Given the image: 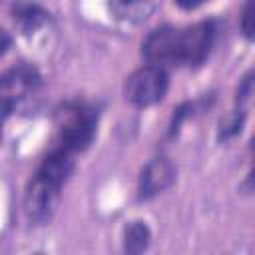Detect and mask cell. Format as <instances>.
Here are the masks:
<instances>
[{
	"label": "cell",
	"instance_id": "1",
	"mask_svg": "<svg viewBox=\"0 0 255 255\" xmlns=\"http://www.w3.org/2000/svg\"><path fill=\"white\" fill-rule=\"evenodd\" d=\"M215 24L211 20L173 28H155L143 42L141 54L153 66H197L211 52L215 40Z\"/></svg>",
	"mask_w": 255,
	"mask_h": 255
},
{
	"label": "cell",
	"instance_id": "2",
	"mask_svg": "<svg viewBox=\"0 0 255 255\" xmlns=\"http://www.w3.org/2000/svg\"><path fill=\"white\" fill-rule=\"evenodd\" d=\"M54 126L58 147L78 153L92 143L98 126V114L94 108L86 104H64L56 110Z\"/></svg>",
	"mask_w": 255,
	"mask_h": 255
},
{
	"label": "cell",
	"instance_id": "3",
	"mask_svg": "<svg viewBox=\"0 0 255 255\" xmlns=\"http://www.w3.org/2000/svg\"><path fill=\"white\" fill-rule=\"evenodd\" d=\"M167 72L161 66H143L135 70L126 82V98L137 108H147L165 98L167 92Z\"/></svg>",
	"mask_w": 255,
	"mask_h": 255
},
{
	"label": "cell",
	"instance_id": "4",
	"mask_svg": "<svg viewBox=\"0 0 255 255\" xmlns=\"http://www.w3.org/2000/svg\"><path fill=\"white\" fill-rule=\"evenodd\" d=\"M60 189H62L60 183L40 173H34L24 193V211L28 219L36 223L50 221L60 201Z\"/></svg>",
	"mask_w": 255,
	"mask_h": 255
},
{
	"label": "cell",
	"instance_id": "5",
	"mask_svg": "<svg viewBox=\"0 0 255 255\" xmlns=\"http://www.w3.org/2000/svg\"><path fill=\"white\" fill-rule=\"evenodd\" d=\"M175 179V167L169 159L165 157H155L151 159L139 175V185H137V195L139 199H151L157 193L165 191Z\"/></svg>",
	"mask_w": 255,
	"mask_h": 255
},
{
	"label": "cell",
	"instance_id": "6",
	"mask_svg": "<svg viewBox=\"0 0 255 255\" xmlns=\"http://www.w3.org/2000/svg\"><path fill=\"white\" fill-rule=\"evenodd\" d=\"M151 10H153L151 0H110L112 16L128 24H139L147 20Z\"/></svg>",
	"mask_w": 255,
	"mask_h": 255
},
{
	"label": "cell",
	"instance_id": "7",
	"mask_svg": "<svg viewBox=\"0 0 255 255\" xmlns=\"http://www.w3.org/2000/svg\"><path fill=\"white\" fill-rule=\"evenodd\" d=\"M12 16L18 22L22 34H34L38 28H42L48 22L46 10H42L34 2H26V0H20L12 6Z\"/></svg>",
	"mask_w": 255,
	"mask_h": 255
},
{
	"label": "cell",
	"instance_id": "8",
	"mask_svg": "<svg viewBox=\"0 0 255 255\" xmlns=\"http://www.w3.org/2000/svg\"><path fill=\"white\" fill-rule=\"evenodd\" d=\"M38 82H40V76L32 66H18L0 76V90L34 88Z\"/></svg>",
	"mask_w": 255,
	"mask_h": 255
},
{
	"label": "cell",
	"instance_id": "9",
	"mask_svg": "<svg viewBox=\"0 0 255 255\" xmlns=\"http://www.w3.org/2000/svg\"><path fill=\"white\" fill-rule=\"evenodd\" d=\"M149 239H151V233H149V227L143 223V221H133L126 227L124 231V249L131 255L135 253H141L147 249L149 245Z\"/></svg>",
	"mask_w": 255,
	"mask_h": 255
},
{
	"label": "cell",
	"instance_id": "10",
	"mask_svg": "<svg viewBox=\"0 0 255 255\" xmlns=\"http://www.w3.org/2000/svg\"><path fill=\"white\" fill-rule=\"evenodd\" d=\"M243 122H245V112H243V110H235V112L227 114V116L219 122L217 137H219L221 141H225V139L237 135V133L241 131V128H243Z\"/></svg>",
	"mask_w": 255,
	"mask_h": 255
},
{
	"label": "cell",
	"instance_id": "11",
	"mask_svg": "<svg viewBox=\"0 0 255 255\" xmlns=\"http://www.w3.org/2000/svg\"><path fill=\"white\" fill-rule=\"evenodd\" d=\"M241 30H243L247 40L253 38V32H255V6H253V0L245 2L243 14H241Z\"/></svg>",
	"mask_w": 255,
	"mask_h": 255
},
{
	"label": "cell",
	"instance_id": "12",
	"mask_svg": "<svg viewBox=\"0 0 255 255\" xmlns=\"http://www.w3.org/2000/svg\"><path fill=\"white\" fill-rule=\"evenodd\" d=\"M189 112H191V104H183V106H179V108L175 110V114H173V118H171V124H169V135H171V137L177 135V131H179V128H181V122L187 118Z\"/></svg>",
	"mask_w": 255,
	"mask_h": 255
},
{
	"label": "cell",
	"instance_id": "13",
	"mask_svg": "<svg viewBox=\"0 0 255 255\" xmlns=\"http://www.w3.org/2000/svg\"><path fill=\"white\" fill-rule=\"evenodd\" d=\"M14 106H16L14 96H0V139H2V126L14 112Z\"/></svg>",
	"mask_w": 255,
	"mask_h": 255
},
{
	"label": "cell",
	"instance_id": "14",
	"mask_svg": "<svg viewBox=\"0 0 255 255\" xmlns=\"http://www.w3.org/2000/svg\"><path fill=\"white\" fill-rule=\"evenodd\" d=\"M253 74L249 72L243 80H241V84H239V88H237V96H235V102L237 104H245L247 100H249V96H251V88H253Z\"/></svg>",
	"mask_w": 255,
	"mask_h": 255
},
{
	"label": "cell",
	"instance_id": "15",
	"mask_svg": "<svg viewBox=\"0 0 255 255\" xmlns=\"http://www.w3.org/2000/svg\"><path fill=\"white\" fill-rule=\"evenodd\" d=\"M10 44H12V38H10V34L6 32V30H2L0 28V56L10 48Z\"/></svg>",
	"mask_w": 255,
	"mask_h": 255
},
{
	"label": "cell",
	"instance_id": "16",
	"mask_svg": "<svg viewBox=\"0 0 255 255\" xmlns=\"http://www.w3.org/2000/svg\"><path fill=\"white\" fill-rule=\"evenodd\" d=\"M175 2H177V6L183 8V10H193V8L201 6V4L207 2V0H175Z\"/></svg>",
	"mask_w": 255,
	"mask_h": 255
}]
</instances>
